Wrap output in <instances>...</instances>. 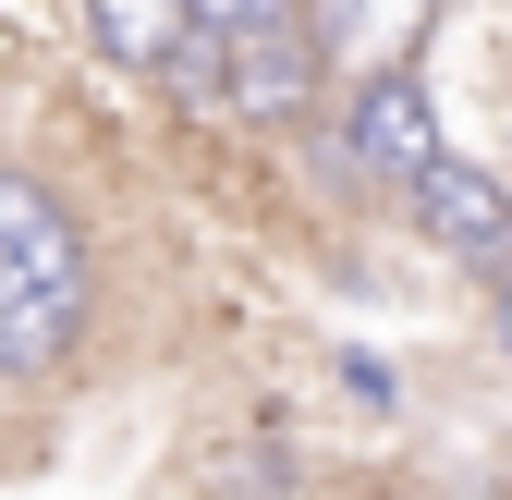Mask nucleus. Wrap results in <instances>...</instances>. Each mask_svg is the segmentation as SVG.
<instances>
[{"label":"nucleus","instance_id":"1","mask_svg":"<svg viewBox=\"0 0 512 500\" xmlns=\"http://www.w3.org/2000/svg\"><path fill=\"white\" fill-rule=\"evenodd\" d=\"M86 330V244L25 171H0V379L61 366Z\"/></svg>","mask_w":512,"mask_h":500},{"label":"nucleus","instance_id":"2","mask_svg":"<svg viewBox=\"0 0 512 500\" xmlns=\"http://www.w3.org/2000/svg\"><path fill=\"white\" fill-rule=\"evenodd\" d=\"M415 25H427V0H305L293 37H305V61H330V74L378 86V74H403Z\"/></svg>","mask_w":512,"mask_h":500},{"label":"nucleus","instance_id":"3","mask_svg":"<svg viewBox=\"0 0 512 500\" xmlns=\"http://www.w3.org/2000/svg\"><path fill=\"white\" fill-rule=\"evenodd\" d=\"M415 220H427L439 244H452V257H488V269H512V196H500V183H488L476 159H452V147H439V159L415 171Z\"/></svg>","mask_w":512,"mask_h":500},{"label":"nucleus","instance_id":"4","mask_svg":"<svg viewBox=\"0 0 512 500\" xmlns=\"http://www.w3.org/2000/svg\"><path fill=\"white\" fill-rule=\"evenodd\" d=\"M354 159H366L378 183H415V171L439 159V122H427V86H415V74L354 86Z\"/></svg>","mask_w":512,"mask_h":500},{"label":"nucleus","instance_id":"5","mask_svg":"<svg viewBox=\"0 0 512 500\" xmlns=\"http://www.w3.org/2000/svg\"><path fill=\"white\" fill-rule=\"evenodd\" d=\"M86 25L110 61H135V74H159V61L196 49V25H183V0H86Z\"/></svg>","mask_w":512,"mask_h":500},{"label":"nucleus","instance_id":"6","mask_svg":"<svg viewBox=\"0 0 512 500\" xmlns=\"http://www.w3.org/2000/svg\"><path fill=\"white\" fill-rule=\"evenodd\" d=\"M305 74H317V61H305V37H293V25L232 37V98H244V110H269V122H281V110L305 98Z\"/></svg>","mask_w":512,"mask_h":500},{"label":"nucleus","instance_id":"7","mask_svg":"<svg viewBox=\"0 0 512 500\" xmlns=\"http://www.w3.org/2000/svg\"><path fill=\"white\" fill-rule=\"evenodd\" d=\"M183 25H196L208 49H232V37H256V25H293V0H183Z\"/></svg>","mask_w":512,"mask_h":500},{"label":"nucleus","instance_id":"8","mask_svg":"<svg viewBox=\"0 0 512 500\" xmlns=\"http://www.w3.org/2000/svg\"><path fill=\"white\" fill-rule=\"evenodd\" d=\"M500 342H512V281H500Z\"/></svg>","mask_w":512,"mask_h":500},{"label":"nucleus","instance_id":"9","mask_svg":"<svg viewBox=\"0 0 512 500\" xmlns=\"http://www.w3.org/2000/svg\"><path fill=\"white\" fill-rule=\"evenodd\" d=\"M500 196H512V183H500Z\"/></svg>","mask_w":512,"mask_h":500}]
</instances>
